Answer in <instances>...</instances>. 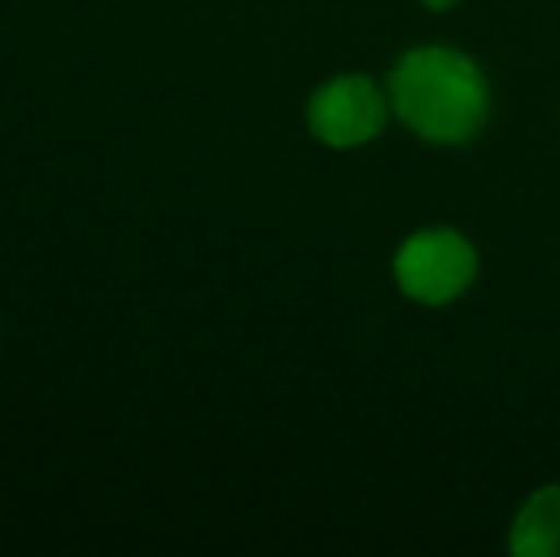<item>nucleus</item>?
Instances as JSON below:
<instances>
[{"label": "nucleus", "instance_id": "1", "mask_svg": "<svg viewBox=\"0 0 560 557\" xmlns=\"http://www.w3.org/2000/svg\"><path fill=\"white\" fill-rule=\"evenodd\" d=\"M393 115L428 146H469L492 119V84L477 58L454 46H412L389 69Z\"/></svg>", "mask_w": 560, "mask_h": 557}, {"label": "nucleus", "instance_id": "2", "mask_svg": "<svg viewBox=\"0 0 560 557\" xmlns=\"http://www.w3.org/2000/svg\"><path fill=\"white\" fill-rule=\"evenodd\" d=\"M480 276L477 245L454 225L412 230L393 253V282L416 305L443 310L472 290Z\"/></svg>", "mask_w": 560, "mask_h": 557}, {"label": "nucleus", "instance_id": "3", "mask_svg": "<svg viewBox=\"0 0 560 557\" xmlns=\"http://www.w3.org/2000/svg\"><path fill=\"white\" fill-rule=\"evenodd\" d=\"M389 92L366 73H339L317 84L305 104V127L328 149H362L389 127Z\"/></svg>", "mask_w": 560, "mask_h": 557}, {"label": "nucleus", "instance_id": "4", "mask_svg": "<svg viewBox=\"0 0 560 557\" xmlns=\"http://www.w3.org/2000/svg\"><path fill=\"white\" fill-rule=\"evenodd\" d=\"M508 550L515 557H560V481L534 489L515 508Z\"/></svg>", "mask_w": 560, "mask_h": 557}, {"label": "nucleus", "instance_id": "5", "mask_svg": "<svg viewBox=\"0 0 560 557\" xmlns=\"http://www.w3.org/2000/svg\"><path fill=\"white\" fill-rule=\"evenodd\" d=\"M457 4H462V0H420V8H428V12H435V15L454 12Z\"/></svg>", "mask_w": 560, "mask_h": 557}]
</instances>
